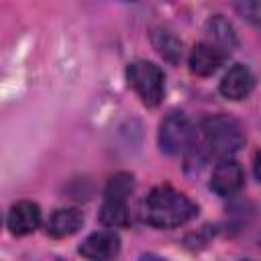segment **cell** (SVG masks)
<instances>
[{
  "mask_svg": "<svg viewBox=\"0 0 261 261\" xmlns=\"http://www.w3.org/2000/svg\"><path fill=\"white\" fill-rule=\"evenodd\" d=\"M196 212H198V206L186 194L173 190L171 186L153 188L141 204L143 220L157 228L181 226L190 218H194Z\"/></svg>",
  "mask_w": 261,
  "mask_h": 261,
  "instance_id": "obj_1",
  "label": "cell"
},
{
  "mask_svg": "<svg viewBox=\"0 0 261 261\" xmlns=\"http://www.w3.org/2000/svg\"><path fill=\"white\" fill-rule=\"evenodd\" d=\"M202 145L210 155L226 159L245 145V130L228 114H214L202 120Z\"/></svg>",
  "mask_w": 261,
  "mask_h": 261,
  "instance_id": "obj_2",
  "label": "cell"
},
{
  "mask_svg": "<svg viewBox=\"0 0 261 261\" xmlns=\"http://www.w3.org/2000/svg\"><path fill=\"white\" fill-rule=\"evenodd\" d=\"M126 80L133 86V90L139 94L145 106H157L163 98V71L159 65L151 61H135L126 67Z\"/></svg>",
  "mask_w": 261,
  "mask_h": 261,
  "instance_id": "obj_3",
  "label": "cell"
},
{
  "mask_svg": "<svg viewBox=\"0 0 261 261\" xmlns=\"http://www.w3.org/2000/svg\"><path fill=\"white\" fill-rule=\"evenodd\" d=\"M196 130L184 112H171L159 126V147L167 155H179L194 147Z\"/></svg>",
  "mask_w": 261,
  "mask_h": 261,
  "instance_id": "obj_4",
  "label": "cell"
},
{
  "mask_svg": "<svg viewBox=\"0 0 261 261\" xmlns=\"http://www.w3.org/2000/svg\"><path fill=\"white\" fill-rule=\"evenodd\" d=\"M243 181H245V173L241 165L226 157L214 167L210 177V190L220 198H228L243 188Z\"/></svg>",
  "mask_w": 261,
  "mask_h": 261,
  "instance_id": "obj_5",
  "label": "cell"
},
{
  "mask_svg": "<svg viewBox=\"0 0 261 261\" xmlns=\"http://www.w3.org/2000/svg\"><path fill=\"white\" fill-rule=\"evenodd\" d=\"M120 251V237L114 230H96L92 232L82 245H80V255L86 259H112Z\"/></svg>",
  "mask_w": 261,
  "mask_h": 261,
  "instance_id": "obj_6",
  "label": "cell"
},
{
  "mask_svg": "<svg viewBox=\"0 0 261 261\" xmlns=\"http://www.w3.org/2000/svg\"><path fill=\"white\" fill-rule=\"evenodd\" d=\"M6 224L10 228L12 234L16 237H22V234H31L39 228L41 224V208L31 202V200H22V202H16L10 212H8V218H6Z\"/></svg>",
  "mask_w": 261,
  "mask_h": 261,
  "instance_id": "obj_7",
  "label": "cell"
},
{
  "mask_svg": "<svg viewBox=\"0 0 261 261\" xmlns=\"http://www.w3.org/2000/svg\"><path fill=\"white\" fill-rule=\"evenodd\" d=\"M228 53H224L220 47L204 41V43H198L192 53H190V71L196 73V75H212L226 59Z\"/></svg>",
  "mask_w": 261,
  "mask_h": 261,
  "instance_id": "obj_8",
  "label": "cell"
},
{
  "mask_svg": "<svg viewBox=\"0 0 261 261\" xmlns=\"http://www.w3.org/2000/svg\"><path fill=\"white\" fill-rule=\"evenodd\" d=\"M253 86H255V77L251 69L247 65L237 63L224 73L220 82V94L228 100H245L251 94Z\"/></svg>",
  "mask_w": 261,
  "mask_h": 261,
  "instance_id": "obj_9",
  "label": "cell"
},
{
  "mask_svg": "<svg viewBox=\"0 0 261 261\" xmlns=\"http://www.w3.org/2000/svg\"><path fill=\"white\" fill-rule=\"evenodd\" d=\"M84 224V214L75 208H61L55 210L47 222V232L55 239H63L69 237L73 232H77Z\"/></svg>",
  "mask_w": 261,
  "mask_h": 261,
  "instance_id": "obj_10",
  "label": "cell"
},
{
  "mask_svg": "<svg viewBox=\"0 0 261 261\" xmlns=\"http://www.w3.org/2000/svg\"><path fill=\"white\" fill-rule=\"evenodd\" d=\"M206 33H208V43L220 47L224 53H230V51L237 47V33H234V29H232V24H230L224 16H220V14L212 16V18L206 22Z\"/></svg>",
  "mask_w": 261,
  "mask_h": 261,
  "instance_id": "obj_11",
  "label": "cell"
},
{
  "mask_svg": "<svg viewBox=\"0 0 261 261\" xmlns=\"http://www.w3.org/2000/svg\"><path fill=\"white\" fill-rule=\"evenodd\" d=\"M100 222L110 228H120L128 224V206L122 198L106 196L102 208H100Z\"/></svg>",
  "mask_w": 261,
  "mask_h": 261,
  "instance_id": "obj_12",
  "label": "cell"
},
{
  "mask_svg": "<svg viewBox=\"0 0 261 261\" xmlns=\"http://www.w3.org/2000/svg\"><path fill=\"white\" fill-rule=\"evenodd\" d=\"M151 43L157 49V53L167 59L169 63H177L181 57V41L167 29H155L151 33Z\"/></svg>",
  "mask_w": 261,
  "mask_h": 261,
  "instance_id": "obj_13",
  "label": "cell"
},
{
  "mask_svg": "<svg viewBox=\"0 0 261 261\" xmlns=\"http://www.w3.org/2000/svg\"><path fill=\"white\" fill-rule=\"evenodd\" d=\"M133 188H135V181H133L130 173H116L110 177V181L106 186V196L126 200V196H130Z\"/></svg>",
  "mask_w": 261,
  "mask_h": 261,
  "instance_id": "obj_14",
  "label": "cell"
},
{
  "mask_svg": "<svg viewBox=\"0 0 261 261\" xmlns=\"http://www.w3.org/2000/svg\"><path fill=\"white\" fill-rule=\"evenodd\" d=\"M239 12L251 24L261 29V0H241L239 2Z\"/></svg>",
  "mask_w": 261,
  "mask_h": 261,
  "instance_id": "obj_15",
  "label": "cell"
},
{
  "mask_svg": "<svg viewBox=\"0 0 261 261\" xmlns=\"http://www.w3.org/2000/svg\"><path fill=\"white\" fill-rule=\"evenodd\" d=\"M253 171H255L257 181L261 184V151H257V155H255V161H253Z\"/></svg>",
  "mask_w": 261,
  "mask_h": 261,
  "instance_id": "obj_16",
  "label": "cell"
},
{
  "mask_svg": "<svg viewBox=\"0 0 261 261\" xmlns=\"http://www.w3.org/2000/svg\"><path fill=\"white\" fill-rule=\"evenodd\" d=\"M122 2H135V0H122Z\"/></svg>",
  "mask_w": 261,
  "mask_h": 261,
  "instance_id": "obj_17",
  "label": "cell"
}]
</instances>
